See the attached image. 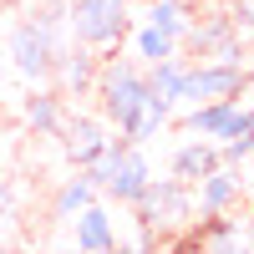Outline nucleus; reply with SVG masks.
<instances>
[{"instance_id":"1","label":"nucleus","mask_w":254,"mask_h":254,"mask_svg":"<svg viewBox=\"0 0 254 254\" xmlns=\"http://www.w3.org/2000/svg\"><path fill=\"white\" fill-rule=\"evenodd\" d=\"M71 41V26H66V5H51V10H36L31 20H15L10 36H5V56L10 66L26 76V81H51V66H56V51Z\"/></svg>"},{"instance_id":"2","label":"nucleus","mask_w":254,"mask_h":254,"mask_svg":"<svg viewBox=\"0 0 254 254\" xmlns=\"http://www.w3.org/2000/svg\"><path fill=\"white\" fill-rule=\"evenodd\" d=\"M97 188H102V198H112V203H127L132 208L142 198V188L153 183V163H147V153L137 142H127L122 132L102 147V158H92L87 168H81Z\"/></svg>"},{"instance_id":"3","label":"nucleus","mask_w":254,"mask_h":254,"mask_svg":"<svg viewBox=\"0 0 254 254\" xmlns=\"http://www.w3.org/2000/svg\"><path fill=\"white\" fill-rule=\"evenodd\" d=\"M153 92L147 87V71H142V61L137 56H117V61H102V71H97V87H92V97H97V107H102V117H107L117 132L127 127V117H132L137 107H142V97Z\"/></svg>"},{"instance_id":"4","label":"nucleus","mask_w":254,"mask_h":254,"mask_svg":"<svg viewBox=\"0 0 254 254\" xmlns=\"http://www.w3.org/2000/svg\"><path fill=\"white\" fill-rule=\"evenodd\" d=\"M66 26H71V41H81V46H92L102 56V51H117L127 41L132 10H127V0H71Z\"/></svg>"},{"instance_id":"5","label":"nucleus","mask_w":254,"mask_h":254,"mask_svg":"<svg viewBox=\"0 0 254 254\" xmlns=\"http://www.w3.org/2000/svg\"><path fill=\"white\" fill-rule=\"evenodd\" d=\"M132 214L142 229H153V234H178L188 229L198 214H193V183L183 178H153L142 188V198L132 203Z\"/></svg>"},{"instance_id":"6","label":"nucleus","mask_w":254,"mask_h":254,"mask_svg":"<svg viewBox=\"0 0 254 254\" xmlns=\"http://www.w3.org/2000/svg\"><path fill=\"white\" fill-rule=\"evenodd\" d=\"M244 92V66H229V61H198L183 76V97L178 107H198V102H219V97H239Z\"/></svg>"},{"instance_id":"7","label":"nucleus","mask_w":254,"mask_h":254,"mask_svg":"<svg viewBox=\"0 0 254 254\" xmlns=\"http://www.w3.org/2000/svg\"><path fill=\"white\" fill-rule=\"evenodd\" d=\"M97 71H102L97 51H92V46H81V41H66V46L56 51L51 81H56V92H61V97H92V87H97Z\"/></svg>"},{"instance_id":"8","label":"nucleus","mask_w":254,"mask_h":254,"mask_svg":"<svg viewBox=\"0 0 254 254\" xmlns=\"http://www.w3.org/2000/svg\"><path fill=\"white\" fill-rule=\"evenodd\" d=\"M244 193V178H239V163H219L193 183V214L208 219V214H234V203Z\"/></svg>"},{"instance_id":"9","label":"nucleus","mask_w":254,"mask_h":254,"mask_svg":"<svg viewBox=\"0 0 254 254\" xmlns=\"http://www.w3.org/2000/svg\"><path fill=\"white\" fill-rule=\"evenodd\" d=\"M117 137V127L107 117H66L61 122V153L71 158V168H87L92 158H102V147Z\"/></svg>"},{"instance_id":"10","label":"nucleus","mask_w":254,"mask_h":254,"mask_svg":"<svg viewBox=\"0 0 254 254\" xmlns=\"http://www.w3.org/2000/svg\"><path fill=\"white\" fill-rule=\"evenodd\" d=\"M239 97H219V102H198V107H183V132L188 137H208V142H224L229 127L239 122Z\"/></svg>"},{"instance_id":"11","label":"nucleus","mask_w":254,"mask_h":254,"mask_svg":"<svg viewBox=\"0 0 254 254\" xmlns=\"http://www.w3.org/2000/svg\"><path fill=\"white\" fill-rule=\"evenodd\" d=\"M71 229H76V249H87V254H112L117 249V219H112V208L102 198L81 208L71 219Z\"/></svg>"},{"instance_id":"12","label":"nucleus","mask_w":254,"mask_h":254,"mask_svg":"<svg viewBox=\"0 0 254 254\" xmlns=\"http://www.w3.org/2000/svg\"><path fill=\"white\" fill-rule=\"evenodd\" d=\"M188 244L193 249H254V234H249V224L229 219V214H208L188 234Z\"/></svg>"},{"instance_id":"13","label":"nucleus","mask_w":254,"mask_h":254,"mask_svg":"<svg viewBox=\"0 0 254 254\" xmlns=\"http://www.w3.org/2000/svg\"><path fill=\"white\" fill-rule=\"evenodd\" d=\"M168 122H173V102H163L158 92H147V97H142V107L127 117L122 137H127V142H137V147H147V142H153L163 127H168Z\"/></svg>"},{"instance_id":"14","label":"nucleus","mask_w":254,"mask_h":254,"mask_svg":"<svg viewBox=\"0 0 254 254\" xmlns=\"http://www.w3.org/2000/svg\"><path fill=\"white\" fill-rule=\"evenodd\" d=\"M219 163H224L219 142H208V137H183L173 147V178H183V183H198L208 168H219Z\"/></svg>"},{"instance_id":"15","label":"nucleus","mask_w":254,"mask_h":254,"mask_svg":"<svg viewBox=\"0 0 254 254\" xmlns=\"http://www.w3.org/2000/svg\"><path fill=\"white\" fill-rule=\"evenodd\" d=\"M20 122H26L36 137H56L61 122H66V97H61V92H36V97H26Z\"/></svg>"},{"instance_id":"16","label":"nucleus","mask_w":254,"mask_h":254,"mask_svg":"<svg viewBox=\"0 0 254 254\" xmlns=\"http://www.w3.org/2000/svg\"><path fill=\"white\" fill-rule=\"evenodd\" d=\"M97 198H102V188H97V183L76 168V178H66V183H61L56 193H51V219H56V224H71L81 208H87V203H97Z\"/></svg>"},{"instance_id":"17","label":"nucleus","mask_w":254,"mask_h":254,"mask_svg":"<svg viewBox=\"0 0 254 254\" xmlns=\"http://www.w3.org/2000/svg\"><path fill=\"white\" fill-rule=\"evenodd\" d=\"M127 41H132V56L142 61V66H153V61H163V56H178V46H183L178 36H168V31H158V26H147V20L127 26Z\"/></svg>"},{"instance_id":"18","label":"nucleus","mask_w":254,"mask_h":254,"mask_svg":"<svg viewBox=\"0 0 254 254\" xmlns=\"http://www.w3.org/2000/svg\"><path fill=\"white\" fill-rule=\"evenodd\" d=\"M137 20H147V26H158L168 36H188V26H193V5L188 0H147V5L137 10Z\"/></svg>"},{"instance_id":"19","label":"nucleus","mask_w":254,"mask_h":254,"mask_svg":"<svg viewBox=\"0 0 254 254\" xmlns=\"http://www.w3.org/2000/svg\"><path fill=\"white\" fill-rule=\"evenodd\" d=\"M234 36H239L234 15H203V20L193 15V26H188V36H183V41H188V46H193L198 56H214L224 41H234Z\"/></svg>"},{"instance_id":"20","label":"nucleus","mask_w":254,"mask_h":254,"mask_svg":"<svg viewBox=\"0 0 254 254\" xmlns=\"http://www.w3.org/2000/svg\"><path fill=\"white\" fill-rule=\"evenodd\" d=\"M147 71V87H153L163 102H173L178 107V97H183V76H188V61L183 56H163V61H153V66H142Z\"/></svg>"},{"instance_id":"21","label":"nucleus","mask_w":254,"mask_h":254,"mask_svg":"<svg viewBox=\"0 0 254 254\" xmlns=\"http://www.w3.org/2000/svg\"><path fill=\"white\" fill-rule=\"evenodd\" d=\"M219 158H224V163H244V158H254V112H249V107L239 112L234 127H229V137L219 142Z\"/></svg>"},{"instance_id":"22","label":"nucleus","mask_w":254,"mask_h":254,"mask_svg":"<svg viewBox=\"0 0 254 254\" xmlns=\"http://www.w3.org/2000/svg\"><path fill=\"white\" fill-rule=\"evenodd\" d=\"M10 214H15V183H10V178H0V224H5Z\"/></svg>"},{"instance_id":"23","label":"nucleus","mask_w":254,"mask_h":254,"mask_svg":"<svg viewBox=\"0 0 254 254\" xmlns=\"http://www.w3.org/2000/svg\"><path fill=\"white\" fill-rule=\"evenodd\" d=\"M229 15H234V26H239V31H254V5H234Z\"/></svg>"},{"instance_id":"24","label":"nucleus","mask_w":254,"mask_h":254,"mask_svg":"<svg viewBox=\"0 0 254 254\" xmlns=\"http://www.w3.org/2000/svg\"><path fill=\"white\" fill-rule=\"evenodd\" d=\"M0 71H5V61H0Z\"/></svg>"}]
</instances>
